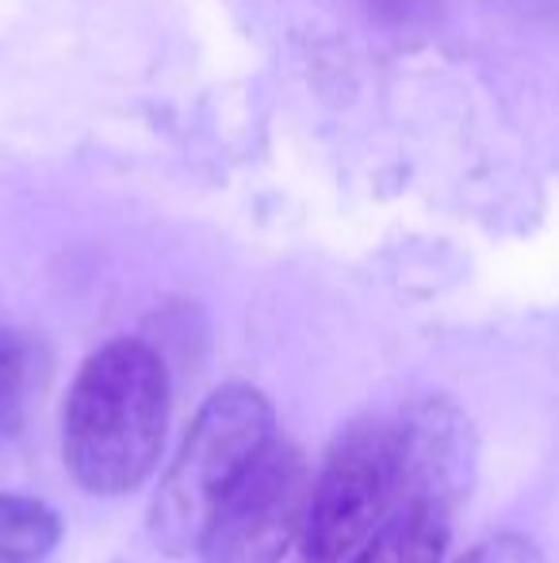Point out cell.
<instances>
[{"instance_id": "4", "label": "cell", "mask_w": 559, "mask_h": 563, "mask_svg": "<svg viewBox=\"0 0 559 563\" xmlns=\"http://www.w3.org/2000/svg\"><path fill=\"white\" fill-rule=\"evenodd\" d=\"M311 472L299 445L272 438L257 464L223 498L200 537L203 563H280L306 518Z\"/></svg>"}, {"instance_id": "3", "label": "cell", "mask_w": 559, "mask_h": 563, "mask_svg": "<svg viewBox=\"0 0 559 563\" xmlns=\"http://www.w3.org/2000/svg\"><path fill=\"white\" fill-rule=\"evenodd\" d=\"M395 506V430L353 426L329 445L318 479L311 483L299 549L306 563H337Z\"/></svg>"}, {"instance_id": "6", "label": "cell", "mask_w": 559, "mask_h": 563, "mask_svg": "<svg viewBox=\"0 0 559 563\" xmlns=\"http://www.w3.org/2000/svg\"><path fill=\"white\" fill-rule=\"evenodd\" d=\"M448 526H452L448 514L399 503L391 506V518H383L365 537L349 563H440L448 549Z\"/></svg>"}, {"instance_id": "9", "label": "cell", "mask_w": 559, "mask_h": 563, "mask_svg": "<svg viewBox=\"0 0 559 563\" xmlns=\"http://www.w3.org/2000/svg\"><path fill=\"white\" fill-rule=\"evenodd\" d=\"M460 563H545V556L537 552V544L525 541V537L502 533L483 541L479 549H471Z\"/></svg>"}, {"instance_id": "1", "label": "cell", "mask_w": 559, "mask_h": 563, "mask_svg": "<svg viewBox=\"0 0 559 563\" xmlns=\"http://www.w3.org/2000/svg\"><path fill=\"white\" fill-rule=\"evenodd\" d=\"M169 430V372L157 349L115 338L81 364L62 418V460L89 495H127L149 472Z\"/></svg>"}, {"instance_id": "7", "label": "cell", "mask_w": 559, "mask_h": 563, "mask_svg": "<svg viewBox=\"0 0 559 563\" xmlns=\"http://www.w3.org/2000/svg\"><path fill=\"white\" fill-rule=\"evenodd\" d=\"M58 541L62 521L51 506L0 490V563H43Z\"/></svg>"}, {"instance_id": "10", "label": "cell", "mask_w": 559, "mask_h": 563, "mask_svg": "<svg viewBox=\"0 0 559 563\" xmlns=\"http://www.w3.org/2000/svg\"><path fill=\"white\" fill-rule=\"evenodd\" d=\"M368 12L380 23H388V27L406 31L429 20L437 12V0H368Z\"/></svg>"}, {"instance_id": "8", "label": "cell", "mask_w": 559, "mask_h": 563, "mask_svg": "<svg viewBox=\"0 0 559 563\" xmlns=\"http://www.w3.org/2000/svg\"><path fill=\"white\" fill-rule=\"evenodd\" d=\"M35 395V349L15 330H0V438L15 433Z\"/></svg>"}, {"instance_id": "2", "label": "cell", "mask_w": 559, "mask_h": 563, "mask_svg": "<svg viewBox=\"0 0 559 563\" xmlns=\"http://www.w3.org/2000/svg\"><path fill=\"white\" fill-rule=\"evenodd\" d=\"M272 438L277 415L257 387L226 384L203 402L149 506V537L165 556H188L200 549L208 521Z\"/></svg>"}, {"instance_id": "5", "label": "cell", "mask_w": 559, "mask_h": 563, "mask_svg": "<svg viewBox=\"0 0 559 563\" xmlns=\"http://www.w3.org/2000/svg\"><path fill=\"white\" fill-rule=\"evenodd\" d=\"M479 441L468 415L448 399L414 407L395 430V506L414 503L452 518L476 483Z\"/></svg>"}]
</instances>
